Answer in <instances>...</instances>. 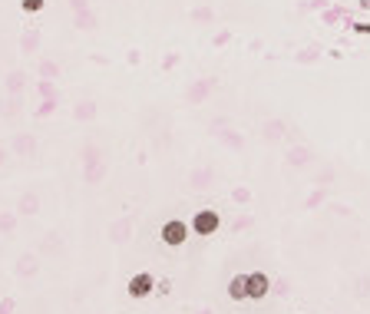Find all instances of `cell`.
I'll return each mask as SVG.
<instances>
[{
    "label": "cell",
    "instance_id": "6da1fadb",
    "mask_svg": "<svg viewBox=\"0 0 370 314\" xmlns=\"http://www.w3.org/2000/svg\"><path fill=\"white\" fill-rule=\"evenodd\" d=\"M268 288H271V281H268L264 271H251V275H245V298L261 301V298L268 295Z\"/></svg>",
    "mask_w": 370,
    "mask_h": 314
},
{
    "label": "cell",
    "instance_id": "7a4b0ae2",
    "mask_svg": "<svg viewBox=\"0 0 370 314\" xmlns=\"http://www.w3.org/2000/svg\"><path fill=\"white\" fill-rule=\"evenodd\" d=\"M185 239H188V225L182 219H172V222L162 225V241H166L169 248H179Z\"/></svg>",
    "mask_w": 370,
    "mask_h": 314
},
{
    "label": "cell",
    "instance_id": "3957f363",
    "mask_svg": "<svg viewBox=\"0 0 370 314\" xmlns=\"http://www.w3.org/2000/svg\"><path fill=\"white\" fill-rule=\"evenodd\" d=\"M219 228V212H212V208H202V212H195V219H192V232L195 235H212Z\"/></svg>",
    "mask_w": 370,
    "mask_h": 314
},
{
    "label": "cell",
    "instance_id": "277c9868",
    "mask_svg": "<svg viewBox=\"0 0 370 314\" xmlns=\"http://www.w3.org/2000/svg\"><path fill=\"white\" fill-rule=\"evenodd\" d=\"M152 288H156V278L149 275V271H139V275L130 281V295L132 298H149L152 295Z\"/></svg>",
    "mask_w": 370,
    "mask_h": 314
},
{
    "label": "cell",
    "instance_id": "5b68a950",
    "mask_svg": "<svg viewBox=\"0 0 370 314\" xmlns=\"http://www.w3.org/2000/svg\"><path fill=\"white\" fill-rule=\"evenodd\" d=\"M228 298L232 301H245V275H235L228 281Z\"/></svg>",
    "mask_w": 370,
    "mask_h": 314
},
{
    "label": "cell",
    "instance_id": "8992f818",
    "mask_svg": "<svg viewBox=\"0 0 370 314\" xmlns=\"http://www.w3.org/2000/svg\"><path fill=\"white\" fill-rule=\"evenodd\" d=\"M14 149H17L20 156H30V152H34V139H30V136H17Z\"/></svg>",
    "mask_w": 370,
    "mask_h": 314
},
{
    "label": "cell",
    "instance_id": "52a82bcc",
    "mask_svg": "<svg viewBox=\"0 0 370 314\" xmlns=\"http://www.w3.org/2000/svg\"><path fill=\"white\" fill-rule=\"evenodd\" d=\"M20 212H23V215H34V212H37V195H23V199H20Z\"/></svg>",
    "mask_w": 370,
    "mask_h": 314
},
{
    "label": "cell",
    "instance_id": "ba28073f",
    "mask_svg": "<svg viewBox=\"0 0 370 314\" xmlns=\"http://www.w3.org/2000/svg\"><path fill=\"white\" fill-rule=\"evenodd\" d=\"M20 7H23L27 14H37V10H43V0H23Z\"/></svg>",
    "mask_w": 370,
    "mask_h": 314
},
{
    "label": "cell",
    "instance_id": "9c48e42d",
    "mask_svg": "<svg viewBox=\"0 0 370 314\" xmlns=\"http://www.w3.org/2000/svg\"><path fill=\"white\" fill-rule=\"evenodd\" d=\"M20 86H23V76H20V73H10V80H7V90L17 93Z\"/></svg>",
    "mask_w": 370,
    "mask_h": 314
},
{
    "label": "cell",
    "instance_id": "30bf717a",
    "mask_svg": "<svg viewBox=\"0 0 370 314\" xmlns=\"http://www.w3.org/2000/svg\"><path fill=\"white\" fill-rule=\"evenodd\" d=\"M10 228H14V215L3 212V215H0V232H10Z\"/></svg>",
    "mask_w": 370,
    "mask_h": 314
},
{
    "label": "cell",
    "instance_id": "8fae6325",
    "mask_svg": "<svg viewBox=\"0 0 370 314\" xmlns=\"http://www.w3.org/2000/svg\"><path fill=\"white\" fill-rule=\"evenodd\" d=\"M37 265H34V258H23L20 261V275H27V271H34Z\"/></svg>",
    "mask_w": 370,
    "mask_h": 314
},
{
    "label": "cell",
    "instance_id": "7c38bea8",
    "mask_svg": "<svg viewBox=\"0 0 370 314\" xmlns=\"http://www.w3.org/2000/svg\"><path fill=\"white\" fill-rule=\"evenodd\" d=\"M34 47H37V34H27L23 37V50H34Z\"/></svg>",
    "mask_w": 370,
    "mask_h": 314
},
{
    "label": "cell",
    "instance_id": "4fadbf2b",
    "mask_svg": "<svg viewBox=\"0 0 370 314\" xmlns=\"http://www.w3.org/2000/svg\"><path fill=\"white\" fill-rule=\"evenodd\" d=\"M56 110V99H47L43 106H40V116H47V112H53Z\"/></svg>",
    "mask_w": 370,
    "mask_h": 314
},
{
    "label": "cell",
    "instance_id": "5bb4252c",
    "mask_svg": "<svg viewBox=\"0 0 370 314\" xmlns=\"http://www.w3.org/2000/svg\"><path fill=\"white\" fill-rule=\"evenodd\" d=\"M76 23H79V27H86V30H90V27H92V17H90V14H79V17H76Z\"/></svg>",
    "mask_w": 370,
    "mask_h": 314
},
{
    "label": "cell",
    "instance_id": "9a60e30c",
    "mask_svg": "<svg viewBox=\"0 0 370 314\" xmlns=\"http://www.w3.org/2000/svg\"><path fill=\"white\" fill-rule=\"evenodd\" d=\"M205 90H208V83H199V86L192 90V99H202V96H205Z\"/></svg>",
    "mask_w": 370,
    "mask_h": 314
},
{
    "label": "cell",
    "instance_id": "2e32d148",
    "mask_svg": "<svg viewBox=\"0 0 370 314\" xmlns=\"http://www.w3.org/2000/svg\"><path fill=\"white\" fill-rule=\"evenodd\" d=\"M76 116H79V119H83V116H92V106H90V103H86V106H79V110H76Z\"/></svg>",
    "mask_w": 370,
    "mask_h": 314
},
{
    "label": "cell",
    "instance_id": "e0dca14e",
    "mask_svg": "<svg viewBox=\"0 0 370 314\" xmlns=\"http://www.w3.org/2000/svg\"><path fill=\"white\" fill-rule=\"evenodd\" d=\"M14 311V301H3V304H0V314H10Z\"/></svg>",
    "mask_w": 370,
    "mask_h": 314
},
{
    "label": "cell",
    "instance_id": "ac0fdd59",
    "mask_svg": "<svg viewBox=\"0 0 370 314\" xmlns=\"http://www.w3.org/2000/svg\"><path fill=\"white\" fill-rule=\"evenodd\" d=\"M3 159H7V152H3V149H0V166H3Z\"/></svg>",
    "mask_w": 370,
    "mask_h": 314
},
{
    "label": "cell",
    "instance_id": "d6986e66",
    "mask_svg": "<svg viewBox=\"0 0 370 314\" xmlns=\"http://www.w3.org/2000/svg\"><path fill=\"white\" fill-rule=\"evenodd\" d=\"M83 3H86V0H73V7H83Z\"/></svg>",
    "mask_w": 370,
    "mask_h": 314
}]
</instances>
